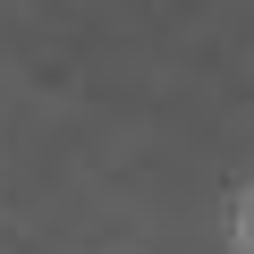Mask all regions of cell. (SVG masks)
<instances>
[{
  "label": "cell",
  "instance_id": "1",
  "mask_svg": "<svg viewBox=\"0 0 254 254\" xmlns=\"http://www.w3.org/2000/svg\"><path fill=\"white\" fill-rule=\"evenodd\" d=\"M229 237H237V254H254V178L237 187V220H229Z\"/></svg>",
  "mask_w": 254,
  "mask_h": 254
}]
</instances>
